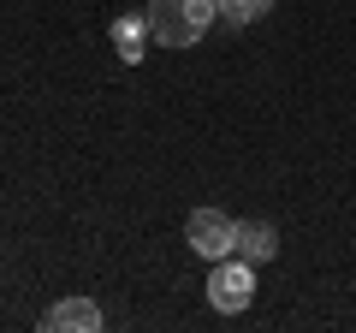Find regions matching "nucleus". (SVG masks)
<instances>
[{
	"label": "nucleus",
	"mask_w": 356,
	"mask_h": 333,
	"mask_svg": "<svg viewBox=\"0 0 356 333\" xmlns=\"http://www.w3.org/2000/svg\"><path fill=\"white\" fill-rule=\"evenodd\" d=\"M250 297H255V262L220 256L214 274H208V304H214L220 316H238V309H250Z\"/></svg>",
	"instance_id": "obj_3"
},
{
	"label": "nucleus",
	"mask_w": 356,
	"mask_h": 333,
	"mask_svg": "<svg viewBox=\"0 0 356 333\" xmlns=\"http://www.w3.org/2000/svg\"><path fill=\"white\" fill-rule=\"evenodd\" d=\"M143 18H149L154 48H196V42L214 30L220 0H149Z\"/></svg>",
	"instance_id": "obj_1"
},
{
	"label": "nucleus",
	"mask_w": 356,
	"mask_h": 333,
	"mask_svg": "<svg viewBox=\"0 0 356 333\" xmlns=\"http://www.w3.org/2000/svg\"><path fill=\"white\" fill-rule=\"evenodd\" d=\"M184 238H191V250L208 262V268H214L220 256H238V220H232L226 208H191Z\"/></svg>",
	"instance_id": "obj_2"
},
{
	"label": "nucleus",
	"mask_w": 356,
	"mask_h": 333,
	"mask_svg": "<svg viewBox=\"0 0 356 333\" xmlns=\"http://www.w3.org/2000/svg\"><path fill=\"white\" fill-rule=\"evenodd\" d=\"M267 13H273V0H220V18H226V24H238V30L261 24Z\"/></svg>",
	"instance_id": "obj_7"
},
{
	"label": "nucleus",
	"mask_w": 356,
	"mask_h": 333,
	"mask_svg": "<svg viewBox=\"0 0 356 333\" xmlns=\"http://www.w3.org/2000/svg\"><path fill=\"white\" fill-rule=\"evenodd\" d=\"M107 36H113V54L125 65H137L143 54L154 48V36H149V18L143 13H125V18H113V30H107Z\"/></svg>",
	"instance_id": "obj_6"
},
{
	"label": "nucleus",
	"mask_w": 356,
	"mask_h": 333,
	"mask_svg": "<svg viewBox=\"0 0 356 333\" xmlns=\"http://www.w3.org/2000/svg\"><path fill=\"white\" fill-rule=\"evenodd\" d=\"M238 256L255 262V268L273 262L280 256V226H273V220H238Z\"/></svg>",
	"instance_id": "obj_5"
},
{
	"label": "nucleus",
	"mask_w": 356,
	"mask_h": 333,
	"mask_svg": "<svg viewBox=\"0 0 356 333\" xmlns=\"http://www.w3.org/2000/svg\"><path fill=\"white\" fill-rule=\"evenodd\" d=\"M42 327H54V333H102L107 316H102V304H95V297L72 292V297H60V304L42 316Z\"/></svg>",
	"instance_id": "obj_4"
}]
</instances>
